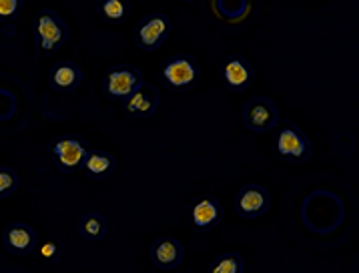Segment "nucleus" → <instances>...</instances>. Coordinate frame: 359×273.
<instances>
[{"label":"nucleus","mask_w":359,"mask_h":273,"mask_svg":"<svg viewBox=\"0 0 359 273\" xmlns=\"http://www.w3.org/2000/svg\"><path fill=\"white\" fill-rule=\"evenodd\" d=\"M97 13L104 22H125L130 15V4L127 0H99L97 2Z\"/></svg>","instance_id":"16"},{"label":"nucleus","mask_w":359,"mask_h":273,"mask_svg":"<svg viewBox=\"0 0 359 273\" xmlns=\"http://www.w3.org/2000/svg\"><path fill=\"white\" fill-rule=\"evenodd\" d=\"M2 244L13 255H29L36 249V233L27 223H8L2 231Z\"/></svg>","instance_id":"12"},{"label":"nucleus","mask_w":359,"mask_h":273,"mask_svg":"<svg viewBox=\"0 0 359 273\" xmlns=\"http://www.w3.org/2000/svg\"><path fill=\"white\" fill-rule=\"evenodd\" d=\"M32 34H34V44L36 53L41 57L57 53L62 44L69 39V29L65 20L55 13V11H39L34 20H32Z\"/></svg>","instance_id":"1"},{"label":"nucleus","mask_w":359,"mask_h":273,"mask_svg":"<svg viewBox=\"0 0 359 273\" xmlns=\"http://www.w3.org/2000/svg\"><path fill=\"white\" fill-rule=\"evenodd\" d=\"M115 167H116V161L111 153L101 151V149H93V151L88 149V153H86L85 163H83V169H81V171H85V175L88 177V179L101 181V179L111 177L113 171H115Z\"/></svg>","instance_id":"15"},{"label":"nucleus","mask_w":359,"mask_h":273,"mask_svg":"<svg viewBox=\"0 0 359 273\" xmlns=\"http://www.w3.org/2000/svg\"><path fill=\"white\" fill-rule=\"evenodd\" d=\"M60 255V245L57 241H46V244L41 247V258L46 259V261H55Z\"/></svg>","instance_id":"21"},{"label":"nucleus","mask_w":359,"mask_h":273,"mask_svg":"<svg viewBox=\"0 0 359 273\" xmlns=\"http://www.w3.org/2000/svg\"><path fill=\"white\" fill-rule=\"evenodd\" d=\"M107 229H109L107 219L101 213H86L79 221V231L86 241H101L107 235Z\"/></svg>","instance_id":"17"},{"label":"nucleus","mask_w":359,"mask_h":273,"mask_svg":"<svg viewBox=\"0 0 359 273\" xmlns=\"http://www.w3.org/2000/svg\"><path fill=\"white\" fill-rule=\"evenodd\" d=\"M83 83V71L72 60H58L48 71V85L55 93L69 95Z\"/></svg>","instance_id":"13"},{"label":"nucleus","mask_w":359,"mask_h":273,"mask_svg":"<svg viewBox=\"0 0 359 273\" xmlns=\"http://www.w3.org/2000/svg\"><path fill=\"white\" fill-rule=\"evenodd\" d=\"M48 153H50V159L55 161L58 171L71 175V173L83 169V163L88 153V145L79 135H60L50 141Z\"/></svg>","instance_id":"4"},{"label":"nucleus","mask_w":359,"mask_h":273,"mask_svg":"<svg viewBox=\"0 0 359 273\" xmlns=\"http://www.w3.org/2000/svg\"><path fill=\"white\" fill-rule=\"evenodd\" d=\"M245 127L253 133H267L277 127L279 123V113L273 101H269L267 97H255L251 101L243 105L241 111Z\"/></svg>","instance_id":"8"},{"label":"nucleus","mask_w":359,"mask_h":273,"mask_svg":"<svg viewBox=\"0 0 359 273\" xmlns=\"http://www.w3.org/2000/svg\"><path fill=\"white\" fill-rule=\"evenodd\" d=\"M271 207V197L267 193V189L255 185V183H247L239 189L237 197H235V211L243 219H257L265 215Z\"/></svg>","instance_id":"9"},{"label":"nucleus","mask_w":359,"mask_h":273,"mask_svg":"<svg viewBox=\"0 0 359 273\" xmlns=\"http://www.w3.org/2000/svg\"><path fill=\"white\" fill-rule=\"evenodd\" d=\"M273 151L277 159L285 163H305L311 157V141L291 121H281L275 131Z\"/></svg>","instance_id":"2"},{"label":"nucleus","mask_w":359,"mask_h":273,"mask_svg":"<svg viewBox=\"0 0 359 273\" xmlns=\"http://www.w3.org/2000/svg\"><path fill=\"white\" fill-rule=\"evenodd\" d=\"M219 79L231 93H243L255 81V69L243 55H229L219 67Z\"/></svg>","instance_id":"7"},{"label":"nucleus","mask_w":359,"mask_h":273,"mask_svg":"<svg viewBox=\"0 0 359 273\" xmlns=\"http://www.w3.org/2000/svg\"><path fill=\"white\" fill-rule=\"evenodd\" d=\"M151 261L158 269H175L183 261V245L175 237H158L151 247Z\"/></svg>","instance_id":"14"},{"label":"nucleus","mask_w":359,"mask_h":273,"mask_svg":"<svg viewBox=\"0 0 359 273\" xmlns=\"http://www.w3.org/2000/svg\"><path fill=\"white\" fill-rule=\"evenodd\" d=\"M172 22L171 18L163 13H153V15L144 16L143 20L137 25L135 29V43L143 51H157L161 48L165 41L171 36Z\"/></svg>","instance_id":"6"},{"label":"nucleus","mask_w":359,"mask_h":273,"mask_svg":"<svg viewBox=\"0 0 359 273\" xmlns=\"http://www.w3.org/2000/svg\"><path fill=\"white\" fill-rule=\"evenodd\" d=\"M11 273H18V272H11Z\"/></svg>","instance_id":"22"},{"label":"nucleus","mask_w":359,"mask_h":273,"mask_svg":"<svg viewBox=\"0 0 359 273\" xmlns=\"http://www.w3.org/2000/svg\"><path fill=\"white\" fill-rule=\"evenodd\" d=\"M25 0H0V22H11L22 13Z\"/></svg>","instance_id":"20"},{"label":"nucleus","mask_w":359,"mask_h":273,"mask_svg":"<svg viewBox=\"0 0 359 273\" xmlns=\"http://www.w3.org/2000/svg\"><path fill=\"white\" fill-rule=\"evenodd\" d=\"M158 101H161V97H158L157 88L149 83H143L129 99L121 102V109L130 119H149L157 113Z\"/></svg>","instance_id":"11"},{"label":"nucleus","mask_w":359,"mask_h":273,"mask_svg":"<svg viewBox=\"0 0 359 273\" xmlns=\"http://www.w3.org/2000/svg\"><path fill=\"white\" fill-rule=\"evenodd\" d=\"M143 85V74L133 65H116L104 74L102 81V93L107 99L123 102Z\"/></svg>","instance_id":"5"},{"label":"nucleus","mask_w":359,"mask_h":273,"mask_svg":"<svg viewBox=\"0 0 359 273\" xmlns=\"http://www.w3.org/2000/svg\"><path fill=\"white\" fill-rule=\"evenodd\" d=\"M187 217L191 225L197 231H209L213 229L217 223H221L223 207L213 195H199L189 205Z\"/></svg>","instance_id":"10"},{"label":"nucleus","mask_w":359,"mask_h":273,"mask_svg":"<svg viewBox=\"0 0 359 273\" xmlns=\"http://www.w3.org/2000/svg\"><path fill=\"white\" fill-rule=\"evenodd\" d=\"M158 79L171 93H187L199 83L201 71H199V65L193 57L177 55V57L167 58L161 65Z\"/></svg>","instance_id":"3"},{"label":"nucleus","mask_w":359,"mask_h":273,"mask_svg":"<svg viewBox=\"0 0 359 273\" xmlns=\"http://www.w3.org/2000/svg\"><path fill=\"white\" fill-rule=\"evenodd\" d=\"M18 185H20L18 173L11 167H0V199L13 195Z\"/></svg>","instance_id":"19"},{"label":"nucleus","mask_w":359,"mask_h":273,"mask_svg":"<svg viewBox=\"0 0 359 273\" xmlns=\"http://www.w3.org/2000/svg\"><path fill=\"white\" fill-rule=\"evenodd\" d=\"M243 258L235 251H229V253H221L219 258L213 259L207 273H243Z\"/></svg>","instance_id":"18"}]
</instances>
